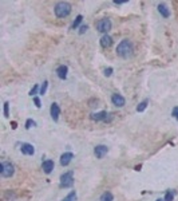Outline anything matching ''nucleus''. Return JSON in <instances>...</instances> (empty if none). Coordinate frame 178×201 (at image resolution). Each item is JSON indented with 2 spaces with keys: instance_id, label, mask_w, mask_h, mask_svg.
Returning a JSON list of instances; mask_svg holds the SVG:
<instances>
[{
  "instance_id": "obj_1",
  "label": "nucleus",
  "mask_w": 178,
  "mask_h": 201,
  "mask_svg": "<svg viewBox=\"0 0 178 201\" xmlns=\"http://www.w3.org/2000/svg\"><path fill=\"white\" fill-rule=\"evenodd\" d=\"M133 51H134V48H133V44H131V42L129 39H125V40H122V42L118 44V47H117V54L119 55L121 58H129L133 55Z\"/></svg>"
},
{
  "instance_id": "obj_4",
  "label": "nucleus",
  "mask_w": 178,
  "mask_h": 201,
  "mask_svg": "<svg viewBox=\"0 0 178 201\" xmlns=\"http://www.w3.org/2000/svg\"><path fill=\"white\" fill-rule=\"evenodd\" d=\"M0 173H2L3 177H11L15 173V168L11 162H2L0 165Z\"/></svg>"
},
{
  "instance_id": "obj_15",
  "label": "nucleus",
  "mask_w": 178,
  "mask_h": 201,
  "mask_svg": "<svg viewBox=\"0 0 178 201\" xmlns=\"http://www.w3.org/2000/svg\"><path fill=\"white\" fill-rule=\"evenodd\" d=\"M158 11H159V14H161L163 18H169V16H170V11H169V8L165 4H159L158 5Z\"/></svg>"
},
{
  "instance_id": "obj_21",
  "label": "nucleus",
  "mask_w": 178,
  "mask_h": 201,
  "mask_svg": "<svg viewBox=\"0 0 178 201\" xmlns=\"http://www.w3.org/2000/svg\"><path fill=\"white\" fill-rule=\"evenodd\" d=\"M174 199V193L173 192H167L166 196H165V201H173Z\"/></svg>"
},
{
  "instance_id": "obj_23",
  "label": "nucleus",
  "mask_w": 178,
  "mask_h": 201,
  "mask_svg": "<svg viewBox=\"0 0 178 201\" xmlns=\"http://www.w3.org/2000/svg\"><path fill=\"white\" fill-rule=\"evenodd\" d=\"M8 107H9V103H8V102H5V103H4V117H7V118L9 117V111H8Z\"/></svg>"
},
{
  "instance_id": "obj_8",
  "label": "nucleus",
  "mask_w": 178,
  "mask_h": 201,
  "mask_svg": "<svg viewBox=\"0 0 178 201\" xmlns=\"http://www.w3.org/2000/svg\"><path fill=\"white\" fill-rule=\"evenodd\" d=\"M74 158V154L73 153H70V151H68V153H63L60 156V165L62 166H67L68 164L71 162V160Z\"/></svg>"
},
{
  "instance_id": "obj_18",
  "label": "nucleus",
  "mask_w": 178,
  "mask_h": 201,
  "mask_svg": "<svg viewBox=\"0 0 178 201\" xmlns=\"http://www.w3.org/2000/svg\"><path fill=\"white\" fill-rule=\"evenodd\" d=\"M112 194L110 193V192H106V193H103L102 194V197H101V201H112Z\"/></svg>"
},
{
  "instance_id": "obj_11",
  "label": "nucleus",
  "mask_w": 178,
  "mask_h": 201,
  "mask_svg": "<svg viewBox=\"0 0 178 201\" xmlns=\"http://www.w3.org/2000/svg\"><path fill=\"white\" fill-rule=\"evenodd\" d=\"M50 111H51V117L54 121H58L59 119V114H60V109H59V106L56 103H52L51 105V109H50Z\"/></svg>"
},
{
  "instance_id": "obj_10",
  "label": "nucleus",
  "mask_w": 178,
  "mask_h": 201,
  "mask_svg": "<svg viewBox=\"0 0 178 201\" xmlns=\"http://www.w3.org/2000/svg\"><path fill=\"white\" fill-rule=\"evenodd\" d=\"M20 150H21V153L26 154V156H32V154L35 153V149H34V146L31 144H21Z\"/></svg>"
},
{
  "instance_id": "obj_2",
  "label": "nucleus",
  "mask_w": 178,
  "mask_h": 201,
  "mask_svg": "<svg viewBox=\"0 0 178 201\" xmlns=\"http://www.w3.org/2000/svg\"><path fill=\"white\" fill-rule=\"evenodd\" d=\"M55 15L58 18H66L71 14V5L67 2H59L55 5Z\"/></svg>"
},
{
  "instance_id": "obj_13",
  "label": "nucleus",
  "mask_w": 178,
  "mask_h": 201,
  "mask_svg": "<svg viewBox=\"0 0 178 201\" xmlns=\"http://www.w3.org/2000/svg\"><path fill=\"white\" fill-rule=\"evenodd\" d=\"M111 44H112V39L108 35H103L102 39H101V46H102V47L103 48H108Z\"/></svg>"
},
{
  "instance_id": "obj_24",
  "label": "nucleus",
  "mask_w": 178,
  "mask_h": 201,
  "mask_svg": "<svg viewBox=\"0 0 178 201\" xmlns=\"http://www.w3.org/2000/svg\"><path fill=\"white\" fill-rule=\"evenodd\" d=\"M111 74H112V69H111V67H108V69L105 70V75H106V76H110Z\"/></svg>"
},
{
  "instance_id": "obj_20",
  "label": "nucleus",
  "mask_w": 178,
  "mask_h": 201,
  "mask_svg": "<svg viewBox=\"0 0 178 201\" xmlns=\"http://www.w3.org/2000/svg\"><path fill=\"white\" fill-rule=\"evenodd\" d=\"M47 87H48V82H47V80H44V82H43V85H42V87H40V94L44 95L46 91H47Z\"/></svg>"
},
{
  "instance_id": "obj_26",
  "label": "nucleus",
  "mask_w": 178,
  "mask_h": 201,
  "mask_svg": "<svg viewBox=\"0 0 178 201\" xmlns=\"http://www.w3.org/2000/svg\"><path fill=\"white\" fill-rule=\"evenodd\" d=\"M34 102H35L36 107H40V106H42V105H40V99H39V98H37V97H35V98H34Z\"/></svg>"
},
{
  "instance_id": "obj_7",
  "label": "nucleus",
  "mask_w": 178,
  "mask_h": 201,
  "mask_svg": "<svg viewBox=\"0 0 178 201\" xmlns=\"http://www.w3.org/2000/svg\"><path fill=\"white\" fill-rule=\"evenodd\" d=\"M111 102H112V105H115V106H118V107H122V106H125V98L122 97L121 94H114L111 97Z\"/></svg>"
},
{
  "instance_id": "obj_28",
  "label": "nucleus",
  "mask_w": 178,
  "mask_h": 201,
  "mask_svg": "<svg viewBox=\"0 0 178 201\" xmlns=\"http://www.w3.org/2000/svg\"><path fill=\"white\" fill-rule=\"evenodd\" d=\"M87 28H89L87 26H82V27H80V30H79V32H80V34H84V32L87 31Z\"/></svg>"
},
{
  "instance_id": "obj_19",
  "label": "nucleus",
  "mask_w": 178,
  "mask_h": 201,
  "mask_svg": "<svg viewBox=\"0 0 178 201\" xmlns=\"http://www.w3.org/2000/svg\"><path fill=\"white\" fill-rule=\"evenodd\" d=\"M75 200H76V193H75V192H71L67 197L63 199V201H75Z\"/></svg>"
},
{
  "instance_id": "obj_25",
  "label": "nucleus",
  "mask_w": 178,
  "mask_h": 201,
  "mask_svg": "<svg viewBox=\"0 0 178 201\" xmlns=\"http://www.w3.org/2000/svg\"><path fill=\"white\" fill-rule=\"evenodd\" d=\"M36 91H37V85H35V86L32 87V90L30 91V95H31V97H32V95H35V94H36Z\"/></svg>"
},
{
  "instance_id": "obj_16",
  "label": "nucleus",
  "mask_w": 178,
  "mask_h": 201,
  "mask_svg": "<svg viewBox=\"0 0 178 201\" xmlns=\"http://www.w3.org/2000/svg\"><path fill=\"white\" fill-rule=\"evenodd\" d=\"M82 20H83V16H82V15H78L76 19H75V21L73 23V27H71V28H73V30L78 28V26H79V24L82 23Z\"/></svg>"
},
{
  "instance_id": "obj_9",
  "label": "nucleus",
  "mask_w": 178,
  "mask_h": 201,
  "mask_svg": "<svg viewBox=\"0 0 178 201\" xmlns=\"http://www.w3.org/2000/svg\"><path fill=\"white\" fill-rule=\"evenodd\" d=\"M54 166H55L54 161H52V160H46L44 162H43L42 168H43V170H44L46 174H50V173L54 170Z\"/></svg>"
},
{
  "instance_id": "obj_5",
  "label": "nucleus",
  "mask_w": 178,
  "mask_h": 201,
  "mask_svg": "<svg viewBox=\"0 0 178 201\" xmlns=\"http://www.w3.org/2000/svg\"><path fill=\"white\" fill-rule=\"evenodd\" d=\"M96 30L99 32H108L111 30V21L110 19H101L96 23Z\"/></svg>"
},
{
  "instance_id": "obj_14",
  "label": "nucleus",
  "mask_w": 178,
  "mask_h": 201,
  "mask_svg": "<svg viewBox=\"0 0 178 201\" xmlns=\"http://www.w3.org/2000/svg\"><path fill=\"white\" fill-rule=\"evenodd\" d=\"M107 117L106 111H99V113H92L91 114V119L92 121H105Z\"/></svg>"
},
{
  "instance_id": "obj_3",
  "label": "nucleus",
  "mask_w": 178,
  "mask_h": 201,
  "mask_svg": "<svg viewBox=\"0 0 178 201\" xmlns=\"http://www.w3.org/2000/svg\"><path fill=\"white\" fill-rule=\"evenodd\" d=\"M74 185V173L66 172L60 176V186L62 188H71Z\"/></svg>"
},
{
  "instance_id": "obj_17",
  "label": "nucleus",
  "mask_w": 178,
  "mask_h": 201,
  "mask_svg": "<svg viewBox=\"0 0 178 201\" xmlns=\"http://www.w3.org/2000/svg\"><path fill=\"white\" fill-rule=\"evenodd\" d=\"M147 103H149V101L146 99V101H143V102H141V103L138 105V106H137V111H138V113H141V111H143L146 109V107H147Z\"/></svg>"
},
{
  "instance_id": "obj_12",
  "label": "nucleus",
  "mask_w": 178,
  "mask_h": 201,
  "mask_svg": "<svg viewBox=\"0 0 178 201\" xmlns=\"http://www.w3.org/2000/svg\"><path fill=\"white\" fill-rule=\"evenodd\" d=\"M67 66H64V64H62V66H59L58 69H56V74H58V76L60 79H66L67 78Z\"/></svg>"
},
{
  "instance_id": "obj_6",
  "label": "nucleus",
  "mask_w": 178,
  "mask_h": 201,
  "mask_svg": "<svg viewBox=\"0 0 178 201\" xmlns=\"http://www.w3.org/2000/svg\"><path fill=\"white\" fill-rule=\"evenodd\" d=\"M107 146H105V145H98V146L94 149V154L96 156V158H103L105 157V154H107Z\"/></svg>"
},
{
  "instance_id": "obj_27",
  "label": "nucleus",
  "mask_w": 178,
  "mask_h": 201,
  "mask_svg": "<svg viewBox=\"0 0 178 201\" xmlns=\"http://www.w3.org/2000/svg\"><path fill=\"white\" fill-rule=\"evenodd\" d=\"M171 114H173V115L178 119V107H174V109H173V113H171Z\"/></svg>"
},
{
  "instance_id": "obj_22",
  "label": "nucleus",
  "mask_w": 178,
  "mask_h": 201,
  "mask_svg": "<svg viewBox=\"0 0 178 201\" xmlns=\"http://www.w3.org/2000/svg\"><path fill=\"white\" fill-rule=\"evenodd\" d=\"M36 123H35V121H32V119H27V122H26V129H30L31 126H35Z\"/></svg>"
},
{
  "instance_id": "obj_29",
  "label": "nucleus",
  "mask_w": 178,
  "mask_h": 201,
  "mask_svg": "<svg viewBox=\"0 0 178 201\" xmlns=\"http://www.w3.org/2000/svg\"><path fill=\"white\" fill-rule=\"evenodd\" d=\"M157 201H165V200H161V199H158V200H157Z\"/></svg>"
}]
</instances>
